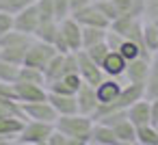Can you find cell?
<instances>
[{"instance_id":"obj_1","label":"cell","mask_w":158,"mask_h":145,"mask_svg":"<svg viewBox=\"0 0 158 145\" xmlns=\"http://www.w3.org/2000/svg\"><path fill=\"white\" fill-rule=\"evenodd\" d=\"M93 117L74 113V115H59L54 121V128L61 130L65 136H69L72 145H89L91 143V130H93Z\"/></svg>"},{"instance_id":"obj_2","label":"cell","mask_w":158,"mask_h":145,"mask_svg":"<svg viewBox=\"0 0 158 145\" xmlns=\"http://www.w3.org/2000/svg\"><path fill=\"white\" fill-rule=\"evenodd\" d=\"M56 52H78L82 50V26L69 15L59 22V33L54 37Z\"/></svg>"},{"instance_id":"obj_3","label":"cell","mask_w":158,"mask_h":145,"mask_svg":"<svg viewBox=\"0 0 158 145\" xmlns=\"http://www.w3.org/2000/svg\"><path fill=\"white\" fill-rule=\"evenodd\" d=\"M52 130H54V123L24 119V126H22L20 134L15 136V143H22V145H48V139H50Z\"/></svg>"},{"instance_id":"obj_4","label":"cell","mask_w":158,"mask_h":145,"mask_svg":"<svg viewBox=\"0 0 158 145\" xmlns=\"http://www.w3.org/2000/svg\"><path fill=\"white\" fill-rule=\"evenodd\" d=\"M54 54H56V48H54L52 44H46V41L33 37V41H31V46H28V50H26V56H24V63H22V65L37 67V69L44 72L46 65H48V61H50Z\"/></svg>"},{"instance_id":"obj_5","label":"cell","mask_w":158,"mask_h":145,"mask_svg":"<svg viewBox=\"0 0 158 145\" xmlns=\"http://www.w3.org/2000/svg\"><path fill=\"white\" fill-rule=\"evenodd\" d=\"M76 63H78V74H80V78H82V82H89V85H100L104 78H106V74H104V69L85 52V50H78L76 52Z\"/></svg>"},{"instance_id":"obj_6","label":"cell","mask_w":158,"mask_h":145,"mask_svg":"<svg viewBox=\"0 0 158 145\" xmlns=\"http://www.w3.org/2000/svg\"><path fill=\"white\" fill-rule=\"evenodd\" d=\"M22 115L24 119H35V121H48V123H54L56 121V110L54 106L48 102V100H41V102H22Z\"/></svg>"},{"instance_id":"obj_7","label":"cell","mask_w":158,"mask_h":145,"mask_svg":"<svg viewBox=\"0 0 158 145\" xmlns=\"http://www.w3.org/2000/svg\"><path fill=\"white\" fill-rule=\"evenodd\" d=\"M13 93L15 100L22 102H41L48 100V87L39 85V82H24V80H15L13 82Z\"/></svg>"},{"instance_id":"obj_8","label":"cell","mask_w":158,"mask_h":145,"mask_svg":"<svg viewBox=\"0 0 158 145\" xmlns=\"http://www.w3.org/2000/svg\"><path fill=\"white\" fill-rule=\"evenodd\" d=\"M72 18H74L80 26H98V28H108V26H110V20L98 9L95 2H91V5H87L85 9L76 11Z\"/></svg>"},{"instance_id":"obj_9","label":"cell","mask_w":158,"mask_h":145,"mask_svg":"<svg viewBox=\"0 0 158 145\" xmlns=\"http://www.w3.org/2000/svg\"><path fill=\"white\" fill-rule=\"evenodd\" d=\"M39 13H37V7L35 5H31V7H26L24 11H20V13H15L13 15V28L15 31H20V33H26V35H35V31H37V26H39Z\"/></svg>"},{"instance_id":"obj_10","label":"cell","mask_w":158,"mask_h":145,"mask_svg":"<svg viewBox=\"0 0 158 145\" xmlns=\"http://www.w3.org/2000/svg\"><path fill=\"white\" fill-rule=\"evenodd\" d=\"M76 104H78V113L82 115H93V110L98 108L100 100H98V93H95V87L89 85V82H82L76 91Z\"/></svg>"},{"instance_id":"obj_11","label":"cell","mask_w":158,"mask_h":145,"mask_svg":"<svg viewBox=\"0 0 158 145\" xmlns=\"http://www.w3.org/2000/svg\"><path fill=\"white\" fill-rule=\"evenodd\" d=\"M121 89H123V78H113V76H106L100 85H95V93H98L100 104L115 102V100L119 97Z\"/></svg>"},{"instance_id":"obj_12","label":"cell","mask_w":158,"mask_h":145,"mask_svg":"<svg viewBox=\"0 0 158 145\" xmlns=\"http://www.w3.org/2000/svg\"><path fill=\"white\" fill-rule=\"evenodd\" d=\"M80 85H82V78H80V74H78V72H74V74H67V76L59 78V80L48 82L46 87H48V91H50V93L76 95V91H78V87H80Z\"/></svg>"},{"instance_id":"obj_13","label":"cell","mask_w":158,"mask_h":145,"mask_svg":"<svg viewBox=\"0 0 158 145\" xmlns=\"http://www.w3.org/2000/svg\"><path fill=\"white\" fill-rule=\"evenodd\" d=\"M22 126H24L22 117L0 115V143H15V136L20 134Z\"/></svg>"},{"instance_id":"obj_14","label":"cell","mask_w":158,"mask_h":145,"mask_svg":"<svg viewBox=\"0 0 158 145\" xmlns=\"http://www.w3.org/2000/svg\"><path fill=\"white\" fill-rule=\"evenodd\" d=\"M149 61L152 59H141V56L134 61H128L126 72H123V80L126 82H145L147 74H149Z\"/></svg>"},{"instance_id":"obj_15","label":"cell","mask_w":158,"mask_h":145,"mask_svg":"<svg viewBox=\"0 0 158 145\" xmlns=\"http://www.w3.org/2000/svg\"><path fill=\"white\" fill-rule=\"evenodd\" d=\"M126 65H128V61H126L117 50H108V54H106L104 61L100 63V67L104 69V74H106V76H113V78H123Z\"/></svg>"},{"instance_id":"obj_16","label":"cell","mask_w":158,"mask_h":145,"mask_svg":"<svg viewBox=\"0 0 158 145\" xmlns=\"http://www.w3.org/2000/svg\"><path fill=\"white\" fill-rule=\"evenodd\" d=\"M126 117H128L134 126L152 123V119H149V100H147V97H141V100L132 102V104L126 108Z\"/></svg>"},{"instance_id":"obj_17","label":"cell","mask_w":158,"mask_h":145,"mask_svg":"<svg viewBox=\"0 0 158 145\" xmlns=\"http://www.w3.org/2000/svg\"><path fill=\"white\" fill-rule=\"evenodd\" d=\"M48 102L54 106L56 115H74V113H78L76 95H63V93H50L48 91Z\"/></svg>"},{"instance_id":"obj_18","label":"cell","mask_w":158,"mask_h":145,"mask_svg":"<svg viewBox=\"0 0 158 145\" xmlns=\"http://www.w3.org/2000/svg\"><path fill=\"white\" fill-rule=\"evenodd\" d=\"M91 143L93 145H119V139H117L113 126H106V123L95 121L93 123V130H91Z\"/></svg>"},{"instance_id":"obj_19","label":"cell","mask_w":158,"mask_h":145,"mask_svg":"<svg viewBox=\"0 0 158 145\" xmlns=\"http://www.w3.org/2000/svg\"><path fill=\"white\" fill-rule=\"evenodd\" d=\"M141 97H145V82H123V89H121L117 102L123 108H128L132 102H136Z\"/></svg>"},{"instance_id":"obj_20","label":"cell","mask_w":158,"mask_h":145,"mask_svg":"<svg viewBox=\"0 0 158 145\" xmlns=\"http://www.w3.org/2000/svg\"><path fill=\"white\" fill-rule=\"evenodd\" d=\"M113 130H115V134L119 139V145H134L136 143V126L128 117L121 119V121H117L113 126Z\"/></svg>"},{"instance_id":"obj_21","label":"cell","mask_w":158,"mask_h":145,"mask_svg":"<svg viewBox=\"0 0 158 145\" xmlns=\"http://www.w3.org/2000/svg\"><path fill=\"white\" fill-rule=\"evenodd\" d=\"M126 61H134V59H152V52L149 50H145L143 46H139L136 41H132V39H126L123 37V41H121V46H119V50H117Z\"/></svg>"},{"instance_id":"obj_22","label":"cell","mask_w":158,"mask_h":145,"mask_svg":"<svg viewBox=\"0 0 158 145\" xmlns=\"http://www.w3.org/2000/svg\"><path fill=\"white\" fill-rule=\"evenodd\" d=\"M145 97L147 100L158 97V52H154L149 61V74L145 80Z\"/></svg>"},{"instance_id":"obj_23","label":"cell","mask_w":158,"mask_h":145,"mask_svg":"<svg viewBox=\"0 0 158 145\" xmlns=\"http://www.w3.org/2000/svg\"><path fill=\"white\" fill-rule=\"evenodd\" d=\"M31 41H33V39H31ZM31 41L18 44V46H9V48H0V59H5V61H9V63H15V65H22Z\"/></svg>"},{"instance_id":"obj_24","label":"cell","mask_w":158,"mask_h":145,"mask_svg":"<svg viewBox=\"0 0 158 145\" xmlns=\"http://www.w3.org/2000/svg\"><path fill=\"white\" fill-rule=\"evenodd\" d=\"M56 33H59V22H56V20H41L33 37L54 46V37H56Z\"/></svg>"},{"instance_id":"obj_25","label":"cell","mask_w":158,"mask_h":145,"mask_svg":"<svg viewBox=\"0 0 158 145\" xmlns=\"http://www.w3.org/2000/svg\"><path fill=\"white\" fill-rule=\"evenodd\" d=\"M143 41L152 54L158 52V26L154 20H143Z\"/></svg>"},{"instance_id":"obj_26","label":"cell","mask_w":158,"mask_h":145,"mask_svg":"<svg viewBox=\"0 0 158 145\" xmlns=\"http://www.w3.org/2000/svg\"><path fill=\"white\" fill-rule=\"evenodd\" d=\"M136 143L139 145H158V130L154 123L136 126Z\"/></svg>"},{"instance_id":"obj_27","label":"cell","mask_w":158,"mask_h":145,"mask_svg":"<svg viewBox=\"0 0 158 145\" xmlns=\"http://www.w3.org/2000/svg\"><path fill=\"white\" fill-rule=\"evenodd\" d=\"M106 37V28H98V26H82V50L95 44H102Z\"/></svg>"},{"instance_id":"obj_28","label":"cell","mask_w":158,"mask_h":145,"mask_svg":"<svg viewBox=\"0 0 158 145\" xmlns=\"http://www.w3.org/2000/svg\"><path fill=\"white\" fill-rule=\"evenodd\" d=\"M18 80L46 85V76H44V72H41V69H37V67H28V65H20V72H18Z\"/></svg>"},{"instance_id":"obj_29","label":"cell","mask_w":158,"mask_h":145,"mask_svg":"<svg viewBox=\"0 0 158 145\" xmlns=\"http://www.w3.org/2000/svg\"><path fill=\"white\" fill-rule=\"evenodd\" d=\"M33 37L31 35H26V33H20V31H9V33H5V35H0V48H9V46H18V44H26V41H31Z\"/></svg>"},{"instance_id":"obj_30","label":"cell","mask_w":158,"mask_h":145,"mask_svg":"<svg viewBox=\"0 0 158 145\" xmlns=\"http://www.w3.org/2000/svg\"><path fill=\"white\" fill-rule=\"evenodd\" d=\"M18 72H20V65L0 59V82H15L18 80Z\"/></svg>"},{"instance_id":"obj_31","label":"cell","mask_w":158,"mask_h":145,"mask_svg":"<svg viewBox=\"0 0 158 145\" xmlns=\"http://www.w3.org/2000/svg\"><path fill=\"white\" fill-rule=\"evenodd\" d=\"M39 20H54V0H35Z\"/></svg>"},{"instance_id":"obj_32","label":"cell","mask_w":158,"mask_h":145,"mask_svg":"<svg viewBox=\"0 0 158 145\" xmlns=\"http://www.w3.org/2000/svg\"><path fill=\"white\" fill-rule=\"evenodd\" d=\"M31 5H35V0H7V2L0 7V11H7V13L15 15V13L24 11V9L31 7Z\"/></svg>"},{"instance_id":"obj_33","label":"cell","mask_w":158,"mask_h":145,"mask_svg":"<svg viewBox=\"0 0 158 145\" xmlns=\"http://www.w3.org/2000/svg\"><path fill=\"white\" fill-rule=\"evenodd\" d=\"M85 52H87V54H89V56H91V59H93V61L100 65V63L104 61V56L108 54V48H106V44L102 41V44H95V46H89V48H85Z\"/></svg>"},{"instance_id":"obj_34","label":"cell","mask_w":158,"mask_h":145,"mask_svg":"<svg viewBox=\"0 0 158 145\" xmlns=\"http://www.w3.org/2000/svg\"><path fill=\"white\" fill-rule=\"evenodd\" d=\"M72 15V7H69V0H54V20L61 22L65 18Z\"/></svg>"},{"instance_id":"obj_35","label":"cell","mask_w":158,"mask_h":145,"mask_svg":"<svg viewBox=\"0 0 158 145\" xmlns=\"http://www.w3.org/2000/svg\"><path fill=\"white\" fill-rule=\"evenodd\" d=\"M121 41H123V35H119V33H117V31H113V28H106L104 44H106V48H108V50H119Z\"/></svg>"},{"instance_id":"obj_36","label":"cell","mask_w":158,"mask_h":145,"mask_svg":"<svg viewBox=\"0 0 158 145\" xmlns=\"http://www.w3.org/2000/svg\"><path fill=\"white\" fill-rule=\"evenodd\" d=\"M95 5H98V9H100V11H102V13H104L110 22L119 15V11H117V7H115L113 0H100V2H95Z\"/></svg>"},{"instance_id":"obj_37","label":"cell","mask_w":158,"mask_h":145,"mask_svg":"<svg viewBox=\"0 0 158 145\" xmlns=\"http://www.w3.org/2000/svg\"><path fill=\"white\" fill-rule=\"evenodd\" d=\"M48 145H72V141H69V136H65L61 130H52V134H50V139H48Z\"/></svg>"},{"instance_id":"obj_38","label":"cell","mask_w":158,"mask_h":145,"mask_svg":"<svg viewBox=\"0 0 158 145\" xmlns=\"http://www.w3.org/2000/svg\"><path fill=\"white\" fill-rule=\"evenodd\" d=\"M9 31H13V15L7 11H0V35H5Z\"/></svg>"},{"instance_id":"obj_39","label":"cell","mask_w":158,"mask_h":145,"mask_svg":"<svg viewBox=\"0 0 158 145\" xmlns=\"http://www.w3.org/2000/svg\"><path fill=\"white\" fill-rule=\"evenodd\" d=\"M145 18L158 20V0H145Z\"/></svg>"},{"instance_id":"obj_40","label":"cell","mask_w":158,"mask_h":145,"mask_svg":"<svg viewBox=\"0 0 158 145\" xmlns=\"http://www.w3.org/2000/svg\"><path fill=\"white\" fill-rule=\"evenodd\" d=\"M149 119H152L154 126L158 123V97L149 100Z\"/></svg>"},{"instance_id":"obj_41","label":"cell","mask_w":158,"mask_h":145,"mask_svg":"<svg viewBox=\"0 0 158 145\" xmlns=\"http://www.w3.org/2000/svg\"><path fill=\"white\" fill-rule=\"evenodd\" d=\"M93 0H69V7H72V15L76 13V11H80V9H85L87 5H91Z\"/></svg>"},{"instance_id":"obj_42","label":"cell","mask_w":158,"mask_h":145,"mask_svg":"<svg viewBox=\"0 0 158 145\" xmlns=\"http://www.w3.org/2000/svg\"><path fill=\"white\" fill-rule=\"evenodd\" d=\"M5 2H7V0H0V7H2V5H5Z\"/></svg>"},{"instance_id":"obj_43","label":"cell","mask_w":158,"mask_h":145,"mask_svg":"<svg viewBox=\"0 0 158 145\" xmlns=\"http://www.w3.org/2000/svg\"><path fill=\"white\" fill-rule=\"evenodd\" d=\"M154 22H156V26H158V20H154Z\"/></svg>"},{"instance_id":"obj_44","label":"cell","mask_w":158,"mask_h":145,"mask_svg":"<svg viewBox=\"0 0 158 145\" xmlns=\"http://www.w3.org/2000/svg\"><path fill=\"white\" fill-rule=\"evenodd\" d=\"M93 2H100V0H93Z\"/></svg>"},{"instance_id":"obj_45","label":"cell","mask_w":158,"mask_h":145,"mask_svg":"<svg viewBox=\"0 0 158 145\" xmlns=\"http://www.w3.org/2000/svg\"><path fill=\"white\" fill-rule=\"evenodd\" d=\"M156 130H158V123H156Z\"/></svg>"}]
</instances>
